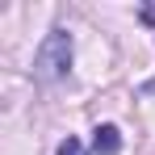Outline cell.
Here are the masks:
<instances>
[{
    "label": "cell",
    "instance_id": "2",
    "mask_svg": "<svg viewBox=\"0 0 155 155\" xmlns=\"http://www.w3.org/2000/svg\"><path fill=\"white\" fill-rule=\"evenodd\" d=\"M92 151H97V155H117V151H122L117 126H97V130H92Z\"/></svg>",
    "mask_w": 155,
    "mask_h": 155
},
{
    "label": "cell",
    "instance_id": "3",
    "mask_svg": "<svg viewBox=\"0 0 155 155\" xmlns=\"http://www.w3.org/2000/svg\"><path fill=\"white\" fill-rule=\"evenodd\" d=\"M54 155H88V151H84V143H80V138H71V134H67V138L59 143V151H54Z\"/></svg>",
    "mask_w": 155,
    "mask_h": 155
},
{
    "label": "cell",
    "instance_id": "1",
    "mask_svg": "<svg viewBox=\"0 0 155 155\" xmlns=\"http://www.w3.org/2000/svg\"><path fill=\"white\" fill-rule=\"evenodd\" d=\"M67 71H71V34L67 29H51L46 42L34 54V76L42 80V84H54V80H63Z\"/></svg>",
    "mask_w": 155,
    "mask_h": 155
}]
</instances>
